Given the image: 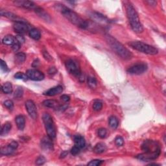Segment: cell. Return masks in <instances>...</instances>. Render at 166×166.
<instances>
[{
    "mask_svg": "<svg viewBox=\"0 0 166 166\" xmlns=\"http://www.w3.org/2000/svg\"><path fill=\"white\" fill-rule=\"evenodd\" d=\"M1 16H5V17L9 19H11L12 21H14L16 22H24L27 23V21L25 19L19 17L18 15H16L15 14L12 12H10L8 11H1Z\"/></svg>",
    "mask_w": 166,
    "mask_h": 166,
    "instance_id": "cell-14",
    "label": "cell"
},
{
    "mask_svg": "<svg viewBox=\"0 0 166 166\" xmlns=\"http://www.w3.org/2000/svg\"><path fill=\"white\" fill-rule=\"evenodd\" d=\"M56 71H57V70H56V69L55 67H51L50 69H49V74H56Z\"/></svg>",
    "mask_w": 166,
    "mask_h": 166,
    "instance_id": "cell-43",
    "label": "cell"
},
{
    "mask_svg": "<svg viewBox=\"0 0 166 166\" xmlns=\"http://www.w3.org/2000/svg\"><path fill=\"white\" fill-rule=\"evenodd\" d=\"M26 75H27L28 79L35 81H42L45 77L44 74L38 69H29L26 72Z\"/></svg>",
    "mask_w": 166,
    "mask_h": 166,
    "instance_id": "cell-9",
    "label": "cell"
},
{
    "mask_svg": "<svg viewBox=\"0 0 166 166\" xmlns=\"http://www.w3.org/2000/svg\"><path fill=\"white\" fill-rule=\"evenodd\" d=\"M97 134H98V136L100 138L103 139V138H106V136H107V129H105L104 128H99L97 132Z\"/></svg>",
    "mask_w": 166,
    "mask_h": 166,
    "instance_id": "cell-32",
    "label": "cell"
},
{
    "mask_svg": "<svg viewBox=\"0 0 166 166\" xmlns=\"http://www.w3.org/2000/svg\"><path fill=\"white\" fill-rule=\"evenodd\" d=\"M14 78L16 79H19V80H23V81H26L28 79L27 75L26 74H24L22 72H18L14 75Z\"/></svg>",
    "mask_w": 166,
    "mask_h": 166,
    "instance_id": "cell-30",
    "label": "cell"
},
{
    "mask_svg": "<svg viewBox=\"0 0 166 166\" xmlns=\"http://www.w3.org/2000/svg\"><path fill=\"white\" fill-rule=\"evenodd\" d=\"M14 4L16 6H20L27 9H34L37 7V6L34 2L30 1H23V0H18V1H14Z\"/></svg>",
    "mask_w": 166,
    "mask_h": 166,
    "instance_id": "cell-13",
    "label": "cell"
},
{
    "mask_svg": "<svg viewBox=\"0 0 166 166\" xmlns=\"http://www.w3.org/2000/svg\"><path fill=\"white\" fill-rule=\"evenodd\" d=\"M147 65L144 63H139L131 66L127 69V72L131 75H141L147 70Z\"/></svg>",
    "mask_w": 166,
    "mask_h": 166,
    "instance_id": "cell-8",
    "label": "cell"
},
{
    "mask_svg": "<svg viewBox=\"0 0 166 166\" xmlns=\"http://www.w3.org/2000/svg\"><path fill=\"white\" fill-rule=\"evenodd\" d=\"M62 100L64 102H68L69 100H70V97L68 95H62L61 97Z\"/></svg>",
    "mask_w": 166,
    "mask_h": 166,
    "instance_id": "cell-42",
    "label": "cell"
},
{
    "mask_svg": "<svg viewBox=\"0 0 166 166\" xmlns=\"http://www.w3.org/2000/svg\"><path fill=\"white\" fill-rule=\"evenodd\" d=\"M26 59V55L24 53H18L15 56V61L18 64H22L23 62H24Z\"/></svg>",
    "mask_w": 166,
    "mask_h": 166,
    "instance_id": "cell-27",
    "label": "cell"
},
{
    "mask_svg": "<svg viewBox=\"0 0 166 166\" xmlns=\"http://www.w3.org/2000/svg\"><path fill=\"white\" fill-rule=\"evenodd\" d=\"M14 31L19 34H23L25 33L29 30V26L27 24V23L24 22H16L13 25Z\"/></svg>",
    "mask_w": 166,
    "mask_h": 166,
    "instance_id": "cell-15",
    "label": "cell"
},
{
    "mask_svg": "<svg viewBox=\"0 0 166 166\" xmlns=\"http://www.w3.org/2000/svg\"><path fill=\"white\" fill-rule=\"evenodd\" d=\"M3 104H4L5 107L6 108L9 109V110H12V109L14 108V102L11 100H6L3 102Z\"/></svg>",
    "mask_w": 166,
    "mask_h": 166,
    "instance_id": "cell-34",
    "label": "cell"
},
{
    "mask_svg": "<svg viewBox=\"0 0 166 166\" xmlns=\"http://www.w3.org/2000/svg\"><path fill=\"white\" fill-rule=\"evenodd\" d=\"M126 12L129 24L133 31L136 33H141L144 31V27L140 22L137 11L131 2H127L126 4Z\"/></svg>",
    "mask_w": 166,
    "mask_h": 166,
    "instance_id": "cell-3",
    "label": "cell"
},
{
    "mask_svg": "<svg viewBox=\"0 0 166 166\" xmlns=\"http://www.w3.org/2000/svg\"><path fill=\"white\" fill-rule=\"evenodd\" d=\"M22 95H23V89L21 88H18L16 89V91L15 92L14 97L19 98V97H21Z\"/></svg>",
    "mask_w": 166,
    "mask_h": 166,
    "instance_id": "cell-40",
    "label": "cell"
},
{
    "mask_svg": "<svg viewBox=\"0 0 166 166\" xmlns=\"http://www.w3.org/2000/svg\"><path fill=\"white\" fill-rule=\"evenodd\" d=\"M108 123L112 128L115 129L118 128L119 125V121L118 118L115 117V116H111V117L109 118Z\"/></svg>",
    "mask_w": 166,
    "mask_h": 166,
    "instance_id": "cell-26",
    "label": "cell"
},
{
    "mask_svg": "<svg viewBox=\"0 0 166 166\" xmlns=\"http://www.w3.org/2000/svg\"><path fill=\"white\" fill-rule=\"evenodd\" d=\"M107 150V146L103 143H99L95 146L94 151L97 154H101Z\"/></svg>",
    "mask_w": 166,
    "mask_h": 166,
    "instance_id": "cell-23",
    "label": "cell"
},
{
    "mask_svg": "<svg viewBox=\"0 0 166 166\" xmlns=\"http://www.w3.org/2000/svg\"><path fill=\"white\" fill-rule=\"evenodd\" d=\"M18 147V144L15 141H12L9 144L1 149V154L2 155H11L14 152Z\"/></svg>",
    "mask_w": 166,
    "mask_h": 166,
    "instance_id": "cell-11",
    "label": "cell"
},
{
    "mask_svg": "<svg viewBox=\"0 0 166 166\" xmlns=\"http://www.w3.org/2000/svg\"><path fill=\"white\" fill-rule=\"evenodd\" d=\"M102 108V103L100 101H95L93 104V109L95 111H100Z\"/></svg>",
    "mask_w": 166,
    "mask_h": 166,
    "instance_id": "cell-31",
    "label": "cell"
},
{
    "mask_svg": "<svg viewBox=\"0 0 166 166\" xmlns=\"http://www.w3.org/2000/svg\"><path fill=\"white\" fill-rule=\"evenodd\" d=\"M42 119L48 136L51 139H54L56 137V128L54 121L53 120L51 115L48 114V113H44V115H43Z\"/></svg>",
    "mask_w": 166,
    "mask_h": 166,
    "instance_id": "cell-6",
    "label": "cell"
},
{
    "mask_svg": "<svg viewBox=\"0 0 166 166\" xmlns=\"http://www.w3.org/2000/svg\"><path fill=\"white\" fill-rule=\"evenodd\" d=\"M46 162V159L44 157H43V156H40V157H39L37 159H36V164L37 165H41L44 164Z\"/></svg>",
    "mask_w": 166,
    "mask_h": 166,
    "instance_id": "cell-35",
    "label": "cell"
},
{
    "mask_svg": "<svg viewBox=\"0 0 166 166\" xmlns=\"http://www.w3.org/2000/svg\"><path fill=\"white\" fill-rule=\"evenodd\" d=\"M128 45H130L132 49L145 54L154 55H157L158 53V50L157 48L140 41H132L129 42Z\"/></svg>",
    "mask_w": 166,
    "mask_h": 166,
    "instance_id": "cell-5",
    "label": "cell"
},
{
    "mask_svg": "<svg viewBox=\"0 0 166 166\" xmlns=\"http://www.w3.org/2000/svg\"><path fill=\"white\" fill-rule=\"evenodd\" d=\"M146 3H148L149 5H150V6H156L157 5V1H145Z\"/></svg>",
    "mask_w": 166,
    "mask_h": 166,
    "instance_id": "cell-45",
    "label": "cell"
},
{
    "mask_svg": "<svg viewBox=\"0 0 166 166\" xmlns=\"http://www.w3.org/2000/svg\"><path fill=\"white\" fill-rule=\"evenodd\" d=\"M44 56L46 60H48V61H51V60L52 59L51 56L49 55L48 52H46V51L44 52Z\"/></svg>",
    "mask_w": 166,
    "mask_h": 166,
    "instance_id": "cell-44",
    "label": "cell"
},
{
    "mask_svg": "<svg viewBox=\"0 0 166 166\" xmlns=\"http://www.w3.org/2000/svg\"><path fill=\"white\" fill-rule=\"evenodd\" d=\"M15 122L19 130L20 131L24 130V128H25V119L24 115H18L17 117L15 118Z\"/></svg>",
    "mask_w": 166,
    "mask_h": 166,
    "instance_id": "cell-17",
    "label": "cell"
},
{
    "mask_svg": "<svg viewBox=\"0 0 166 166\" xmlns=\"http://www.w3.org/2000/svg\"><path fill=\"white\" fill-rule=\"evenodd\" d=\"M1 89L3 92L6 94H11L12 92V85L11 82H6L1 86Z\"/></svg>",
    "mask_w": 166,
    "mask_h": 166,
    "instance_id": "cell-25",
    "label": "cell"
},
{
    "mask_svg": "<svg viewBox=\"0 0 166 166\" xmlns=\"http://www.w3.org/2000/svg\"><path fill=\"white\" fill-rule=\"evenodd\" d=\"M92 17L95 19V20L97 21H100V22H107L108 19H107V18L105 17L103 15H101L100 14H99L97 12H93V14H92Z\"/></svg>",
    "mask_w": 166,
    "mask_h": 166,
    "instance_id": "cell-28",
    "label": "cell"
},
{
    "mask_svg": "<svg viewBox=\"0 0 166 166\" xmlns=\"http://www.w3.org/2000/svg\"><path fill=\"white\" fill-rule=\"evenodd\" d=\"M144 153L138 154L136 158L143 162H151L157 159L161 153L160 144L157 141L151 139L145 140L141 145Z\"/></svg>",
    "mask_w": 166,
    "mask_h": 166,
    "instance_id": "cell-1",
    "label": "cell"
},
{
    "mask_svg": "<svg viewBox=\"0 0 166 166\" xmlns=\"http://www.w3.org/2000/svg\"><path fill=\"white\" fill-rule=\"evenodd\" d=\"M20 46H21V44H19L18 42L16 41L14 44L12 45V48L13 49V51L16 52V51H18L19 50V48H20Z\"/></svg>",
    "mask_w": 166,
    "mask_h": 166,
    "instance_id": "cell-41",
    "label": "cell"
},
{
    "mask_svg": "<svg viewBox=\"0 0 166 166\" xmlns=\"http://www.w3.org/2000/svg\"><path fill=\"white\" fill-rule=\"evenodd\" d=\"M105 38L111 49L117 54L119 57L124 60H129L132 57V54L130 51L121 44L118 40L110 35H106Z\"/></svg>",
    "mask_w": 166,
    "mask_h": 166,
    "instance_id": "cell-2",
    "label": "cell"
},
{
    "mask_svg": "<svg viewBox=\"0 0 166 166\" xmlns=\"http://www.w3.org/2000/svg\"><path fill=\"white\" fill-rule=\"evenodd\" d=\"M52 139L49 136H44L41 139V148L45 151H51L53 150V144Z\"/></svg>",
    "mask_w": 166,
    "mask_h": 166,
    "instance_id": "cell-12",
    "label": "cell"
},
{
    "mask_svg": "<svg viewBox=\"0 0 166 166\" xmlns=\"http://www.w3.org/2000/svg\"><path fill=\"white\" fill-rule=\"evenodd\" d=\"M75 145H77L80 149H82L85 147L86 141L84 138L81 135H76L74 137Z\"/></svg>",
    "mask_w": 166,
    "mask_h": 166,
    "instance_id": "cell-20",
    "label": "cell"
},
{
    "mask_svg": "<svg viewBox=\"0 0 166 166\" xmlns=\"http://www.w3.org/2000/svg\"><path fill=\"white\" fill-rule=\"evenodd\" d=\"M66 68L69 74L78 77H81V71L79 66L74 60L69 59L66 62Z\"/></svg>",
    "mask_w": 166,
    "mask_h": 166,
    "instance_id": "cell-7",
    "label": "cell"
},
{
    "mask_svg": "<svg viewBox=\"0 0 166 166\" xmlns=\"http://www.w3.org/2000/svg\"><path fill=\"white\" fill-rule=\"evenodd\" d=\"M60 11H61L62 14L74 25L81 29H86L88 27V23L70 9L66 7L65 6L61 5Z\"/></svg>",
    "mask_w": 166,
    "mask_h": 166,
    "instance_id": "cell-4",
    "label": "cell"
},
{
    "mask_svg": "<svg viewBox=\"0 0 166 166\" xmlns=\"http://www.w3.org/2000/svg\"><path fill=\"white\" fill-rule=\"evenodd\" d=\"M1 70L5 72H7L9 71V69L8 68L7 65H6L5 62L4 61H3V60H1Z\"/></svg>",
    "mask_w": 166,
    "mask_h": 166,
    "instance_id": "cell-39",
    "label": "cell"
},
{
    "mask_svg": "<svg viewBox=\"0 0 166 166\" xmlns=\"http://www.w3.org/2000/svg\"><path fill=\"white\" fill-rule=\"evenodd\" d=\"M3 44L7 45H12L16 42V38L12 35H6L2 40Z\"/></svg>",
    "mask_w": 166,
    "mask_h": 166,
    "instance_id": "cell-22",
    "label": "cell"
},
{
    "mask_svg": "<svg viewBox=\"0 0 166 166\" xmlns=\"http://www.w3.org/2000/svg\"><path fill=\"white\" fill-rule=\"evenodd\" d=\"M15 38H16V41L17 42H18L19 44H20L21 45H22V44H24V43L25 41V38H24L23 36H22L21 35H16Z\"/></svg>",
    "mask_w": 166,
    "mask_h": 166,
    "instance_id": "cell-38",
    "label": "cell"
},
{
    "mask_svg": "<svg viewBox=\"0 0 166 166\" xmlns=\"http://www.w3.org/2000/svg\"><path fill=\"white\" fill-rule=\"evenodd\" d=\"M102 163V160H93L90 161L88 164V165L89 166H98L100 165Z\"/></svg>",
    "mask_w": 166,
    "mask_h": 166,
    "instance_id": "cell-36",
    "label": "cell"
},
{
    "mask_svg": "<svg viewBox=\"0 0 166 166\" xmlns=\"http://www.w3.org/2000/svg\"><path fill=\"white\" fill-rule=\"evenodd\" d=\"M88 85L91 88H95L97 87V82L95 78L94 77H89L88 78Z\"/></svg>",
    "mask_w": 166,
    "mask_h": 166,
    "instance_id": "cell-29",
    "label": "cell"
},
{
    "mask_svg": "<svg viewBox=\"0 0 166 166\" xmlns=\"http://www.w3.org/2000/svg\"><path fill=\"white\" fill-rule=\"evenodd\" d=\"M35 11L36 14H37L40 16V17L42 18V19H45V21L48 22V21L51 20L50 16H49L48 13L46 12L43 9L39 7V6H37V7L35 9Z\"/></svg>",
    "mask_w": 166,
    "mask_h": 166,
    "instance_id": "cell-18",
    "label": "cell"
},
{
    "mask_svg": "<svg viewBox=\"0 0 166 166\" xmlns=\"http://www.w3.org/2000/svg\"><path fill=\"white\" fill-rule=\"evenodd\" d=\"M80 150H81V149L79 147H77V145H75L74 147H73L72 149H71V153L72 155L75 156V155L78 154L79 152H80Z\"/></svg>",
    "mask_w": 166,
    "mask_h": 166,
    "instance_id": "cell-37",
    "label": "cell"
},
{
    "mask_svg": "<svg viewBox=\"0 0 166 166\" xmlns=\"http://www.w3.org/2000/svg\"><path fill=\"white\" fill-rule=\"evenodd\" d=\"M29 36L35 40H38L41 38V33L37 29H32L29 31Z\"/></svg>",
    "mask_w": 166,
    "mask_h": 166,
    "instance_id": "cell-21",
    "label": "cell"
},
{
    "mask_svg": "<svg viewBox=\"0 0 166 166\" xmlns=\"http://www.w3.org/2000/svg\"><path fill=\"white\" fill-rule=\"evenodd\" d=\"M11 128H12V125L11 123L9 122L5 123L2 126L0 134H1V136L6 135L10 132V131L11 130Z\"/></svg>",
    "mask_w": 166,
    "mask_h": 166,
    "instance_id": "cell-24",
    "label": "cell"
},
{
    "mask_svg": "<svg viewBox=\"0 0 166 166\" xmlns=\"http://www.w3.org/2000/svg\"><path fill=\"white\" fill-rule=\"evenodd\" d=\"M43 105L45 106V107L54 108L58 110L60 105L58 102L55 100H52V99H48V100H45L43 102Z\"/></svg>",
    "mask_w": 166,
    "mask_h": 166,
    "instance_id": "cell-19",
    "label": "cell"
},
{
    "mask_svg": "<svg viewBox=\"0 0 166 166\" xmlns=\"http://www.w3.org/2000/svg\"><path fill=\"white\" fill-rule=\"evenodd\" d=\"M62 92H63V87L61 85H58L48 89V90L44 92V95L48 96H55L61 94Z\"/></svg>",
    "mask_w": 166,
    "mask_h": 166,
    "instance_id": "cell-16",
    "label": "cell"
},
{
    "mask_svg": "<svg viewBox=\"0 0 166 166\" xmlns=\"http://www.w3.org/2000/svg\"><path fill=\"white\" fill-rule=\"evenodd\" d=\"M115 143L116 145H118V147H121L124 145V139L121 136H118L115 139Z\"/></svg>",
    "mask_w": 166,
    "mask_h": 166,
    "instance_id": "cell-33",
    "label": "cell"
},
{
    "mask_svg": "<svg viewBox=\"0 0 166 166\" xmlns=\"http://www.w3.org/2000/svg\"><path fill=\"white\" fill-rule=\"evenodd\" d=\"M25 108L27 110L29 115L32 119H36L37 118L38 113L37 109L35 105V103L32 100H28L25 102Z\"/></svg>",
    "mask_w": 166,
    "mask_h": 166,
    "instance_id": "cell-10",
    "label": "cell"
}]
</instances>
